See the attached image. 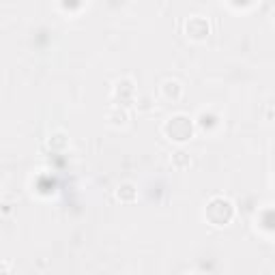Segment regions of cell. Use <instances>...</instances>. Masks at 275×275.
Returning a JSON list of instances; mask_svg holds the SVG:
<instances>
[{
  "instance_id": "obj_1",
  "label": "cell",
  "mask_w": 275,
  "mask_h": 275,
  "mask_svg": "<svg viewBox=\"0 0 275 275\" xmlns=\"http://www.w3.org/2000/svg\"><path fill=\"white\" fill-rule=\"evenodd\" d=\"M174 127V131H168V134L174 138V140H187L189 136H191V125H189V121L185 116H176V118H172V121L168 123V129H172Z\"/></svg>"
},
{
  "instance_id": "obj_2",
  "label": "cell",
  "mask_w": 275,
  "mask_h": 275,
  "mask_svg": "<svg viewBox=\"0 0 275 275\" xmlns=\"http://www.w3.org/2000/svg\"><path fill=\"white\" fill-rule=\"evenodd\" d=\"M187 32L191 34V37H205V34L209 32V24L202 20V17H191L187 22Z\"/></svg>"
},
{
  "instance_id": "obj_3",
  "label": "cell",
  "mask_w": 275,
  "mask_h": 275,
  "mask_svg": "<svg viewBox=\"0 0 275 275\" xmlns=\"http://www.w3.org/2000/svg\"><path fill=\"white\" fill-rule=\"evenodd\" d=\"M118 200H125V202H131V200H136V191H134V185H123V187H118Z\"/></svg>"
},
{
  "instance_id": "obj_4",
  "label": "cell",
  "mask_w": 275,
  "mask_h": 275,
  "mask_svg": "<svg viewBox=\"0 0 275 275\" xmlns=\"http://www.w3.org/2000/svg\"><path fill=\"white\" fill-rule=\"evenodd\" d=\"M172 163L176 166V168H187V166H189V155L187 153H183V151H178V153H174L172 155Z\"/></svg>"
},
{
  "instance_id": "obj_5",
  "label": "cell",
  "mask_w": 275,
  "mask_h": 275,
  "mask_svg": "<svg viewBox=\"0 0 275 275\" xmlns=\"http://www.w3.org/2000/svg\"><path fill=\"white\" fill-rule=\"evenodd\" d=\"M0 275H9V267L5 265V262H0Z\"/></svg>"
}]
</instances>
